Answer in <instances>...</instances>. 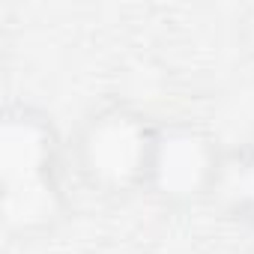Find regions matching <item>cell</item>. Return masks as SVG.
<instances>
[{
    "label": "cell",
    "instance_id": "obj_1",
    "mask_svg": "<svg viewBox=\"0 0 254 254\" xmlns=\"http://www.w3.org/2000/svg\"><path fill=\"white\" fill-rule=\"evenodd\" d=\"M63 162L66 150L51 114L27 102H12L0 123V197L6 233L36 239L66 218Z\"/></svg>",
    "mask_w": 254,
    "mask_h": 254
},
{
    "label": "cell",
    "instance_id": "obj_2",
    "mask_svg": "<svg viewBox=\"0 0 254 254\" xmlns=\"http://www.w3.org/2000/svg\"><path fill=\"white\" fill-rule=\"evenodd\" d=\"M159 123L123 102L90 111L69 147L78 180L99 197L123 200L150 186Z\"/></svg>",
    "mask_w": 254,
    "mask_h": 254
},
{
    "label": "cell",
    "instance_id": "obj_3",
    "mask_svg": "<svg viewBox=\"0 0 254 254\" xmlns=\"http://www.w3.org/2000/svg\"><path fill=\"white\" fill-rule=\"evenodd\" d=\"M224 165V150L215 135L191 120L159 123V138L150 168L147 194L168 206L209 200Z\"/></svg>",
    "mask_w": 254,
    "mask_h": 254
},
{
    "label": "cell",
    "instance_id": "obj_4",
    "mask_svg": "<svg viewBox=\"0 0 254 254\" xmlns=\"http://www.w3.org/2000/svg\"><path fill=\"white\" fill-rule=\"evenodd\" d=\"M209 200L227 218L254 230V141L224 153V165Z\"/></svg>",
    "mask_w": 254,
    "mask_h": 254
},
{
    "label": "cell",
    "instance_id": "obj_5",
    "mask_svg": "<svg viewBox=\"0 0 254 254\" xmlns=\"http://www.w3.org/2000/svg\"><path fill=\"white\" fill-rule=\"evenodd\" d=\"M239 39H242L245 51L254 57V6H248L239 18Z\"/></svg>",
    "mask_w": 254,
    "mask_h": 254
}]
</instances>
